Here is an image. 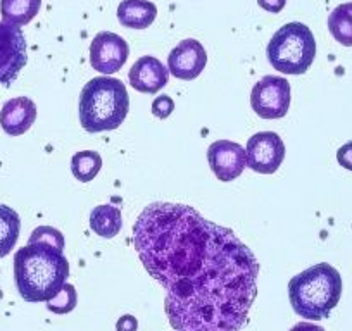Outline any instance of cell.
Wrapping results in <instances>:
<instances>
[{
    "label": "cell",
    "instance_id": "obj_1",
    "mask_svg": "<svg viewBox=\"0 0 352 331\" xmlns=\"http://www.w3.org/2000/svg\"><path fill=\"white\" fill-rule=\"evenodd\" d=\"M133 243L148 275L164 286V309L176 331L245 326L259 262L232 229L188 205L155 202L135 221Z\"/></svg>",
    "mask_w": 352,
    "mask_h": 331
},
{
    "label": "cell",
    "instance_id": "obj_2",
    "mask_svg": "<svg viewBox=\"0 0 352 331\" xmlns=\"http://www.w3.org/2000/svg\"><path fill=\"white\" fill-rule=\"evenodd\" d=\"M64 251L45 242H28L14 255V282L26 302H49L67 283Z\"/></svg>",
    "mask_w": 352,
    "mask_h": 331
},
{
    "label": "cell",
    "instance_id": "obj_3",
    "mask_svg": "<svg viewBox=\"0 0 352 331\" xmlns=\"http://www.w3.org/2000/svg\"><path fill=\"white\" fill-rule=\"evenodd\" d=\"M80 123L88 133L113 131L124 123L130 111V97L121 80L94 78L80 93Z\"/></svg>",
    "mask_w": 352,
    "mask_h": 331
},
{
    "label": "cell",
    "instance_id": "obj_4",
    "mask_svg": "<svg viewBox=\"0 0 352 331\" xmlns=\"http://www.w3.org/2000/svg\"><path fill=\"white\" fill-rule=\"evenodd\" d=\"M289 297L297 316L320 321L330 316L342 297V276L328 262H320L294 276Z\"/></svg>",
    "mask_w": 352,
    "mask_h": 331
},
{
    "label": "cell",
    "instance_id": "obj_5",
    "mask_svg": "<svg viewBox=\"0 0 352 331\" xmlns=\"http://www.w3.org/2000/svg\"><path fill=\"white\" fill-rule=\"evenodd\" d=\"M266 52L273 69L285 74H304L316 57V40L302 23H287L270 40Z\"/></svg>",
    "mask_w": 352,
    "mask_h": 331
},
{
    "label": "cell",
    "instance_id": "obj_6",
    "mask_svg": "<svg viewBox=\"0 0 352 331\" xmlns=\"http://www.w3.org/2000/svg\"><path fill=\"white\" fill-rule=\"evenodd\" d=\"M250 107L263 119L285 117L290 109V83L273 74L261 78L250 92Z\"/></svg>",
    "mask_w": 352,
    "mask_h": 331
},
{
    "label": "cell",
    "instance_id": "obj_7",
    "mask_svg": "<svg viewBox=\"0 0 352 331\" xmlns=\"http://www.w3.org/2000/svg\"><path fill=\"white\" fill-rule=\"evenodd\" d=\"M247 166L259 174H273L285 159V144L275 131L252 135L245 147Z\"/></svg>",
    "mask_w": 352,
    "mask_h": 331
},
{
    "label": "cell",
    "instance_id": "obj_8",
    "mask_svg": "<svg viewBox=\"0 0 352 331\" xmlns=\"http://www.w3.org/2000/svg\"><path fill=\"white\" fill-rule=\"evenodd\" d=\"M26 60V40L21 28L0 21V87H11Z\"/></svg>",
    "mask_w": 352,
    "mask_h": 331
},
{
    "label": "cell",
    "instance_id": "obj_9",
    "mask_svg": "<svg viewBox=\"0 0 352 331\" xmlns=\"http://www.w3.org/2000/svg\"><path fill=\"white\" fill-rule=\"evenodd\" d=\"M130 56V47L120 35L111 32H100L94 36L90 45V64L99 73L109 74L118 73L126 64Z\"/></svg>",
    "mask_w": 352,
    "mask_h": 331
},
{
    "label": "cell",
    "instance_id": "obj_10",
    "mask_svg": "<svg viewBox=\"0 0 352 331\" xmlns=\"http://www.w3.org/2000/svg\"><path fill=\"white\" fill-rule=\"evenodd\" d=\"M208 161L219 181H233L245 170V148L235 141L218 140L208 148Z\"/></svg>",
    "mask_w": 352,
    "mask_h": 331
},
{
    "label": "cell",
    "instance_id": "obj_11",
    "mask_svg": "<svg viewBox=\"0 0 352 331\" xmlns=\"http://www.w3.org/2000/svg\"><path fill=\"white\" fill-rule=\"evenodd\" d=\"M208 62V54L199 40L188 38L180 42L168 56V69L178 80L190 81L201 76Z\"/></svg>",
    "mask_w": 352,
    "mask_h": 331
},
{
    "label": "cell",
    "instance_id": "obj_12",
    "mask_svg": "<svg viewBox=\"0 0 352 331\" xmlns=\"http://www.w3.org/2000/svg\"><path fill=\"white\" fill-rule=\"evenodd\" d=\"M128 80L137 92L152 95L168 85L169 69L157 57L144 56L131 66Z\"/></svg>",
    "mask_w": 352,
    "mask_h": 331
},
{
    "label": "cell",
    "instance_id": "obj_13",
    "mask_svg": "<svg viewBox=\"0 0 352 331\" xmlns=\"http://www.w3.org/2000/svg\"><path fill=\"white\" fill-rule=\"evenodd\" d=\"M36 119V106L28 97L8 100L0 111V126L11 137L25 135Z\"/></svg>",
    "mask_w": 352,
    "mask_h": 331
},
{
    "label": "cell",
    "instance_id": "obj_14",
    "mask_svg": "<svg viewBox=\"0 0 352 331\" xmlns=\"http://www.w3.org/2000/svg\"><path fill=\"white\" fill-rule=\"evenodd\" d=\"M157 8L148 0H121L118 19L124 28L145 30L155 21Z\"/></svg>",
    "mask_w": 352,
    "mask_h": 331
},
{
    "label": "cell",
    "instance_id": "obj_15",
    "mask_svg": "<svg viewBox=\"0 0 352 331\" xmlns=\"http://www.w3.org/2000/svg\"><path fill=\"white\" fill-rule=\"evenodd\" d=\"M121 226H123V216H121V209L116 205H97L90 212V228L102 238L116 236L121 231Z\"/></svg>",
    "mask_w": 352,
    "mask_h": 331
},
{
    "label": "cell",
    "instance_id": "obj_16",
    "mask_svg": "<svg viewBox=\"0 0 352 331\" xmlns=\"http://www.w3.org/2000/svg\"><path fill=\"white\" fill-rule=\"evenodd\" d=\"M42 8V0H2L0 2V12L2 21L11 26L28 25Z\"/></svg>",
    "mask_w": 352,
    "mask_h": 331
},
{
    "label": "cell",
    "instance_id": "obj_17",
    "mask_svg": "<svg viewBox=\"0 0 352 331\" xmlns=\"http://www.w3.org/2000/svg\"><path fill=\"white\" fill-rule=\"evenodd\" d=\"M21 231V219L14 209L0 205V259L11 254Z\"/></svg>",
    "mask_w": 352,
    "mask_h": 331
},
{
    "label": "cell",
    "instance_id": "obj_18",
    "mask_svg": "<svg viewBox=\"0 0 352 331\" xmlns=\"http://www.w3.org/2000/svg\"><path fill=\"white\" fill-rule=\"evenodd\" d=\"M331 36L344 47H352V2L340 4L328 18Z\"/></svg>",
    "mask_w": 352,
    "mask_h": 331
},
{
    "label": "cell",
    "instance_id": "obj_19",
    "mask_svg": "<svg viewBox=\"0 0 352 331\" xmlns=\"http://www.w3.org/2000/svg\"><path fill=\"white\" fill-rule=\"evenodd\" d=\"M100 170H102V157H100L99 152L83 150L74 154L73 159H71L73 176L80 180L81 183L92 181L99 174Z\"/></svg>",
    "mask_w": 352,
    "mask_h": 331
},
{
    "label": "cell",
    "instance_id": "obj_20",
    "mask_svg": "<svg viewBox=\"0 0 352 331\" xmlns=\"http://www.w3.org/2000/svg\"><path fill=\"white\" fill-rule=\"evenodd\" d=\"M76 290H74L73 285L66 283V285L63 286V290H60L54 299H50L49 302H47V309L52 310V312L56 314H67L76 307Z\"/></svg>",
    "mask_w": 352,
    "mask_h": 331
},
{
    "label": "cell",
    "instance_id": "obj_21",
    "mask_svg": "<svg viewBox=\"0 0 352 331\" xmlns=\"http://www.w3.org/2000/svg\"><path fill=\"white\" fill-rule=\"evenodd\" d=\"M28 242H45L50 245L57 247L59 251H64V236L59 229L52 228V226H38L35 231L32 233Z\"/></svg>",
    "mask_w": 352,
    "mask_h": 331
},
{
    "label": "cell",
    "instance_id": "obj_22",
    "mask_svg": "<svg viewBox=\"0 0 352 331\" xmlns=\"http://www.w3.org/2000/svg\"><path fill=\"white\" fill-rule=\"evenodd\" d=\"M175 111V102L169 95H161L155 97L154 102H152V114L159 119H166V117L171 116V113Z\"/></svg>",
    "mask_w": 352,
    "mask_h": 331
},
{
    "label": "cell",
    "instance_id": "obj_23",
    "mask_svg": "<svg viewBox=\"0 0 352 331\" xmlns=\"http://www.w3.org/2000/svg\"><path fill=\"white\" fill-rule=\"evenodd\" d=\"M337 161L342 168L352 171V141L342 145L337 152Z\"/></svg>",
    "mask_w": 352,
    "mask_h": 331
},
{
    "label": "cell",
    "instance_id": "obj_24",
    "mask_svg": "<svg viewBox=\"0 0 352 331\" xmlns=\"http://www.w3.org/2000/svg\"><path fill=\"white\" fill-rule=\"evenodd\" d=\"M257 4H259V8L264 9V11L278 14V12L285 8L287 0H257Z\"/></svg>",
    "mask_w": 352,
    "mask_h": 331
},
{
    "label": "cell",
    "instance_id": "obj_25",
    "mask_svg": "<svg viewBox=\"0 0 352 331\" xmlns=\"http://www.w3.org/2000/svg\"><path fill=\"white\" fill-rule=\"evenodd\" d=\"M118 331H137V319L133 316H123L116 324Z\"/></svg>",
    "mask_w": 352,
    "mask_h": 331
},
{
    "label": "cell",
    "instance_id": "obj_26",
    "mask_svg": "<svg viewBox=\"0 0 352 331\" xmlns=\"http://www.w3.org/2000/svg\"><path fill=\"white\" fill-rule=\"evenodd\" d=\"M290 331H324V330L321 326H318V324H313V323H299V324H296V326H294Z\"/></svg>",
    "mask_w": 352,
    "mask_h": 331
}]
</instances>
